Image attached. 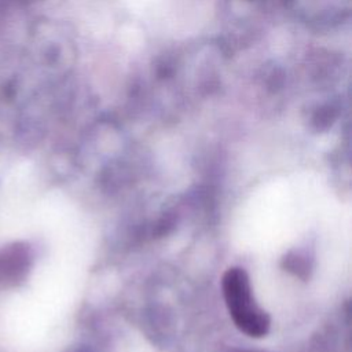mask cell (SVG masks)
Wrapping results in <instances>:
<instances>
[{"label": "cell", "mask_w": 352, "mask_h": 352, "mask_svg": "<svg viewBox=\"0 0 352 352\" xmlns=\"http://www.w3.org/2000/svg\"><path fill=\"white\" fill-rule=\"evenodd\" d=\"M29 250L22 243H14L0 250V282H16L29 268Z\"/></svg>", "instance_id": "cell-2"}, {"label": "cell", "mask_w": 352, "mask_h": 352, "mask_svg": "<svg viewBox=\"0 0 352 352\" xmlns=\"http://www.w3.org/2000/svg\"><path fill=\"white\" fill-rule=\"evenodd\" d=\"M334 117H336V109L333 106H326L316 113L315 121L318 126H327L329 124H331Z\"/></svg>", "instance_id": "cell-3"}, {"label": "cell", "mask_w": 352, "mask_h": 352, "mask_svg": "<svg viewBox=\"0 0 352 352\" xmlns=\"http://www.w3.org/2000/svg\"><path fill=\"white\" fill-rule=\"evenodd\" d=\"M228 312L235 326L249 337H264L270 330V316L253 300L250 280L245 270L228 268L221 279Z\"/></svg>", "instance_id": "cell-1"}]
</instances>
